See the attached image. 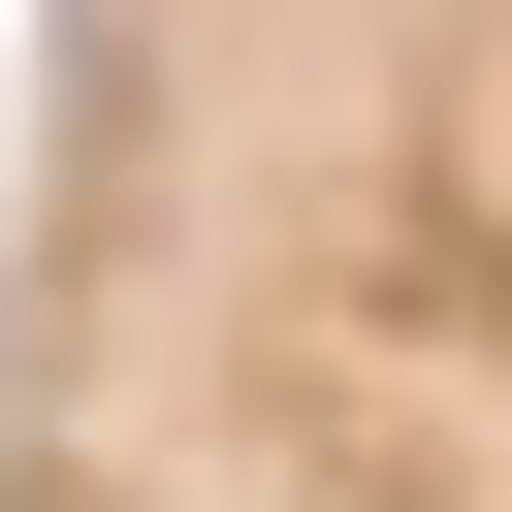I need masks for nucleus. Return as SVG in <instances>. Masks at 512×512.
<instances>
[{
  "label": "nucleus",
  "instance_id": "f257e3e1",
  "mask_svg": "<svg viewBox=\"0 0 512 512\" xmlns=\"http://www.w3.org/2000/svg\"><path fill=\"white\" fill-rule=\"evenodd\" d=\"M0 512H512V0H32Z\"/></svg>",
  "mask_w": 512,
  "mask_h": 512
}]
</instances>
